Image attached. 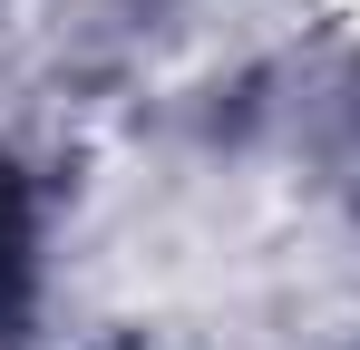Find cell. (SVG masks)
Returning <instances> with one entry per match:
<instances>
[{"label":"cell","mask_w":360,"mask_h":350,"mask_svg":"<svg viewBox=\"0 0 360 350\" xmlns=\"http://www.w3.org/2000/svg\"><path fill=\"white\" fill-rule=\"evenodd\" d=\"M30 292H39V224H30V185L0 156V350L30 331Z\"/></svg>","instance_id":"cell-1"}]
</instances>
